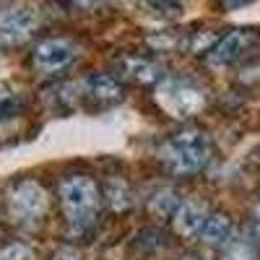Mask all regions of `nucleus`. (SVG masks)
Listing matches in <instances>:
<instances>
[{
  "instance_id": "obj_1",
  "label": "nucleus",
  "mask_w": 260,
  "mask_h": 260,
  "mask_svg": "<svg viewBox=\"0 0 260 260\" xmlns=\"http://www.w3.org/2000/svg\"><path fill=\"white\" fill-rule=\"evenodd\" d=\"M211 138L201 127H185L172 138H167L159 148L161 164L172 172V175H195L211 161Z\"/></svg>"
},
{
  "instance_id": "obj_2",
  "label": "nucleus",
  "mask_w": 260,
  "mask_h": 260,
  "mask_svg": "<svg viewBox=\"0 0 260 260\" xmlns=\"http://www.w3.org/2000/svg\"><path fill=\"white\" fill-rule=\"evenodd\" d=\"M57 198L73 232H86L94 226L99 211V187L94 180L83 175L65 177L57 187Z\"/></svg>"
},
{
  "instance_id": "obj_3",
  "label": "nucleus",
  "mask_w": 260,
  "mask_h": 260,
  "mask_svg": "<svg viewBox=\"0 0 260 260\" xmlns=\"http://www.w3.org/2000/svg\"><path fill=\"white\" fill-rule=\"evenodd\" d=\"M156 102L169 117L185 120L203 110L206 91L187 78H169V81H161V86L156 89Z\"/></svg>"
},
{
  "instance_id": "obj_4",
  "label": "nucleus",
  "mask_w": 260,
  "mask_h": 260,
  "mask_svg": "<svg viewBox=\"0 0 260 260\" xmlns=\"http://www.w3.org/2000/svg\"><path fill=\"white\" fill-rule=\"evenodd\" d=\"M50 208V198L45 187L34 180L16 182L13 190L8 192V211L16 216L21 224H37Z\"/></svg>"
},
{
  "instance_id": "obj_5",
  "label": "nucleus",
  "mask_w": 260,
  "mask_h": 260,
  "mask_svg": "<svg viewBox=\"0 0 260 260\" xmlns=\"http://www.w3.org/2000/svg\"><path fill=\"white\" fill-rule=\"evenodd\" d=\"M255 45H257V34L252 29H234L216 42L211 52H206V55H208L211 65H232V62L245 60L255 50Z\"/></svg>"
},
{
  "instance_id": "obj_6",
  "label": "nucleus",
  "mask_w": 260,
  "mask_h": 260,
  "mask_svg": "<svg viewBox=\"0 0 260 260\" xmlns=\"http://www.w3.org/2000/svg\"><path fill=\"white\" fill-rule=\"evenodd\" d=\"M81 96H83L89 110H110V107L122 102L125 89L115 76L96 73V76H89L81 83Z\"/></svg>"
},
{
  "instance_id": "obj_7",
  "label": "nucleus",
  "mask_w": 260,
  "mask_h": 260,
  "mask_svg": "<svg viewBox=\"0 0 260 260\" xmlns=\"http://www.w3.org/2000/svg\"><path fill=\"white\" fill-rule=\"evenodd\" d=\"M39 26V11L26 3H13L0 11V37L8 42H24Z\"/></svg>"
},
{
  "instance_id": "obj_8",
  "label": "nucleus",
  "mask_w": 260,
  "mask_h": 260,
  "mask_svg": "<svg viewBox=\"0 0 260 260\" xmlns=\"http://www.w3.org/2000/svg\"><path fill=\"white\" fill-rule=\"evenodd\" d=\"M76 60V45L68 39H45L37 45L31 55V65L39 73H57Z\"/></svg>"
},
{
  "instance_id": "obj_9",
  "label": "nucleus",
  "mask_w": 260,
  "mask_h": 260,
  "mask_svg": "<svg viewBox=\"0 0 260 260\" xmlns=\"http://www.w3.org/2000/svg\"><path fill=\"white\" fill-rule=\"evenodd\" d=\"M208 219V208L198 201H182L172 216V224H175V232L185 240H198L201 229Z\"/></svg>"
},
{
  "instance_id": "obj_10",
  "label": "nucleus",
  "mask_w": 260,
  "mask_h": 260,
  "mask_svg": "<svg viewBox=\"0 0 260 260\" xmlns=\"http://www.w3.org/2000/svg\"><path fill=\"white\" fill-rule=\"evenodd\" d=\"M219 260H257V240L250 232H232L219 245Z\"/></svg>"
},
{
  "instance_id": "obj_11",
  "label": "nucleus",
  "mask_w": 260,
  "mask_h": 260,
  "mask_svg": "<svg viewBox=\"0 0 260 260\" xmlns=\"http://www.w3.org/2000/svg\"><path fill=\"white\" fill-rule=\"evenodd\" d=\"M120 71L127 76V78H133L138 83H159L164 78L161 73V65L154 62V60H148V57H122L120 60Z\"/></svg>"
},
{
  "instance_id": "obj_12",
  "label": "nucleus",
  "mask_w": 260,
  "mask_h": 260,
  "mask_svg": "<svg viewBox=\"0 0 260 260\" xmlns=\"http://www.w3.org/2000/svg\"><path fill=\"white\" fill-rule=\"evenodd\" d=\"M232 232H234V226H232V219L226 213H208V219H206V224L201 229L198 240L206 242V245H216V247H219Z\"/></svg>"
},
{
  "instance_id": "obj_13",
  "label": "nucleus",
  "mask_w": 260,
  "mask_h": 260,
  "mask_svg": "<svg viewBox=\"0 0 260 260\" xmlns=\"http://www.w3.org/2000/svg\"><path fill=\"white\" fill-rule=\"evenodd\" d=\"M104 198L110 203L112 211H127L133 206V192H130L127 182L120 180V177H112L107 180V187H104Z\"/></svg>"
},
{
  "instance_id": "obj_14",
  "label": "nucleus",
  "mask_w": 260,
  "mask_h": 260,
  "mask_svg": "<svg viewBox=\"0 0 260 260\" xmlns=\"http://www.w3.org/2000/svg\"><path fill=\"white\" fill-rule=\"evenodd\" d=\"M141 8L159 21H175L182 16V0H141Z\"/></svg>"
},
{
  "instance_id": "obj_15",
  "label": "nucleus",
  "mask_w": 260,
  "mask_h": 260,
  "mask_svg": "<svg viewBox=\"0 0 260 260\" xmlns=\"http://www.w3.org/2000/svg\"><path fill=\"white\" fill-rule=\"evenodd\" d=\"M180 203H182V198H180L177 192H172V190H159L154 198L148 201V211L154 213V216H161V219H172Z\"/></svg>"
},
{
  "instance_id": "obj_16",
  "label": "nucleus",
  "mask_w": 260,
  "mask_h": 260,
  "mask_svg": "<svg viewBox=\"0 0 260 260\" xmlns=\"http://www.w3.org/2000/svg\"><path fill=\"white\" fill-rule=\"evenodd\" d=\"M219 42V34H211V31H192L185 37V50L190 52H211V47Z\"/></svg>"
},
{
  "instance_id": "obj_17",
  "label": "nucleus",
  "mask_w": 260,
  "mask_h": 260,
  "mask_svg": "<svg viewBox=\"0 0 260 260\" xmlns=\"http://www.w3.org/2000/svg\"><path fill=\"white\" fill-rule=\"evenodd\" d=\"M50 260H83V255H81L78 247H60Z\"/></svg>"
},
{
  "instance_id": "obj_18",
  "label": "nucleus",
  "mask_w": 260,
  "mask_h": 260,
  "mask_svg": "<svg viewBox=\"0 0 260 260\" xmlns=\"http://www.w3.org/2000/svg\"><path fill=\"white\" fill-rule=\"evenodd\" d=\"M250 234L257 240V245H260V201L255 203V208H252V221H250Z\"/></svg>"
},
{
  "instance_id": "obj_19",
  "label": "nucleus",
  "mask_w": 260,
  "mask_h": 260,
  "mask_svg": "<svg viewBox=\"0 0 260 260\" xmlns=\"http://www.w3.org/2000/svg\"><path fill=\"white\" fill-rule=\"evenodd\" d=\"M224 11H237V8H242V6H247V3H252V0H216Z\"/></svg>"
},
{
  "instance_id": "obj_20",
  "label": "nucleus",
  "mask_w": 260,
  "mask_h": 260,
  "mask_svg": "<svg viewBox=\"0 0 260 260\" xmlns=\"http://www.w3.org/2000/svg\"><path fill=\"white\" fill-rule=\"evenodd\" d=\"M76 6H83V8H91V6H96L99 0H73Z\"/></svg>"
},
{
  "instance_id": "obj_21",
  "label": "nucleus",
  "mask_w": 260,
  "mask_h": 260,
  "mask_svg": "<svg viewBox=\"0 0 260 260\" xmlns=\"http://www.w3.org/2000/svg\"><path fill=\"white\" fill-rule=\"evenodd\" d=\"M190 260H192V257H190Z\"/></svg>"
}]
</instances>
